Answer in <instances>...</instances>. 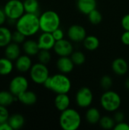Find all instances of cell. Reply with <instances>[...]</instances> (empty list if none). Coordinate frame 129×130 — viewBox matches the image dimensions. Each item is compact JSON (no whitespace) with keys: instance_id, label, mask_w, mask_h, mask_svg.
Segmentation results:
<instances>
[{"instance_id":"1","label":"cell","mask_w":129,"mask_h":130,"mask_svg":"<svg viewBox=\"0 0 129 130\" xmlns=\"http://www.w3.org/2000/svg\"><path fill=\"white\" fill-rule=\"evenodd\" d=\"M14 26L16 30L23 34L26 37H32L40 30L39 15L25 12L17 20Z\"/></svg>"},{"instance_id":"2","label":"cell","mask_w":129,"mask_h":130,"mask_svg":"<svg viewBox=\"0 0 129 130\" xmlns=\"http://www.w3.org/2000/svg\"><path fill=\"white\" fill-rule=\"evenodd\" d=\"M43 85L56 94H68L71 88V80L63 73L49 76L45 81Z\"/></svg>"},{"instance_id":"3","label":"cell","mask_w":129,"mask_h":130,"mask_svg":"<svg viewBox=\"0 0 129 130\" xmlns=\"http://www.w3.org/2000/svg\"><path fill=\"white\" fill-rule=\"evenodd\" d=\"M81 123V117L76 110L68 108L62 111L59 117V125L63 130H77Z\"/></svg>"},{"instance_id":"4","label":"cell","mask_w":129,"mask_h":130,"mask_svg":"<svg viewBox=\"0 0 129 130\" xmlns=\"http://www.w3.org/2000/svg\"><path fill=\"white\" fill-rule=\"evenodd\" d=\"M40 27L43 32L52 33L55 30L60 27V17L54 11L48 10L42 13L39 16Z\"/></svg>"},{"instance_id":"5","label":"cell","mask_w":129,"mask_h":130,"mask_svg":"<svg viewBox=\"0 0 129 130\" xmlns=\"http://www.w3.org/2000/svg\"><path fill=\"white\" fill-rule=\"evenodd\" d=\"M121 104L122 99L120 95L114 91L107 90L100 98L101 107L108 112H116L120 107Z\"/></svg>"},{"instance_id":"6","label":"cell","mask_w":129,"mask_h":130,"mask_svg":"<svg viewBox=\"0 0 129 130\" xmlns=\"http://www.w3.org/2000/svg\"><path fill=\"white\" fill-rule=\"evenodd\" d=\"M3 10L7 17V20L15 23L25 13L24 3L21 0H7L3 7Z\"/></svg>"},{"instance_id":"7","label":"cell","mask_w":129,"mask_h":130,"mask_svg":"<svg viewBox=\"0 0 129 130\" xmlns=\"http://www.w3.org/2000/svg\"><path fill=\"white\" fill-rule=\"evenodd\" d=\"M30 77L35 84L43 85L45 81L49 77V72L46 65L40 62L33 64L30 70Z\"/></svg>"},{"instance_id":"8","label":"cell","mask_w":129,"mask_h":130,"mask_svg":"<svg viewBox=\"0 0 129 130\" xmlns=\"http://www.w3.org/2000/svg\"><path fill=\"white\" fill-rule=\"evenodd\" d=\"M29 82L27 78L23 75H16L13 77L8 85V90L16 97L28 90Z\"/></svg>"},{"instance_id":"9","label":"cell","mask_w":129,"mask_h":130,"mask_svg":"<svg viewBox=\"0 0 129 130\" xmlns=\"http://www.w3.org/2000/svg\"><path fill=\"white\" fill-rule=\"evenodd\" d=\"M94 100V95L92 91L87 87L81 88L75 96V101L77 105L81 108L89 107Z\"/></svg>"},{"instance_id":"10","label":"cell","mask_w":129,"mask_h":130,"mask_svg":"<svg viewBox=\"0 0 129 130\" xmlns=\"http://www.w3.org/2000/svg\"><path fill=\"white\" fill-rule=\"evenodd\" d=\"M53 50L59 56H69L74 52V48L71 43L64 38L56 42Z\"/></svg>"},{"instance_id":"11","label":"cell","mask_w":129,"mask_h":130,"mask_svg":"<svg viewBox=\"0 0 129 130\" xmlns=\"http://www.w3.org/2000/svg\"><path fill=\"white\" fill-rule=\"evenodd\" d=\"M68 37L71 41L81 42L87 37V31L83 26L73 24L68 30Z\"/></svg>"},{"instance_id":"12","label":"cell","mask_w":129,"mask_h":130,"mask_svg":"<svg viewBox=\"0 0 129 130\" xmlns=\"http://www.w3.org/2000/svg\"><path fill=\"white\" fill-rule=\"evenodd\" d=\"M32 59L30 56L27 54L21 55L16 60L14 63L15 69L17 71L21 73H25L30 72L32 67Z\"/></svg>"},{"instance_id":"13","label":"cell","mask_w":129,"mask_h":130,"mask_svg":"<svg viewBox=\"0 0 129 130\" xmlns=\"http://www.w3.org/2000/svg\"><path fill=\"white\" fill-rule=\"evenodd\" d=\"M56 42V41L53 37L52 33H48V32H43L40 35L37 40L40 49L47 50H50L53 49Z\"/></svg>"},{"instance_id":"14","label":"cell","mask_w":129,"mask_h":130,"mask_svg":"<svg viewBox=\"0 0 129 130\" xmlns=\"http://www.w3.org/2000/svg\"><path fill=\"white\" fill-rule=\"evenodd\" d=\"M56 66L59 71L63 74H68L72 72L74 69L75 64L71 60V57L68 56H60L57 60Z\"/></svg>"},{"instance_id":"15","label":"cell","mask_w":129,"mask_h":130,"mask_svg":"<svg viewBox=\"0 0 129 130\" xmlns=\"http://www.w3.org/2000/svg\"><path fill=\"white\" fill-rule=\"evenodd\" d=\"M21 49L20 47V44H17L16 43L11 42L8 45H7L5 47V56L12 61H15L21 55Z\"/></svg>"},{"instance_id":"16","label":"cell","mask_w":129,"mask_h":130,"mask_svg":"<svg viewBox=\"0 0 129 130\" xmlns=\"http://www.w3.org/2000/svg\"><path fill=\"white\" fill-rule=\"evenodd\" d=\"M22 50L25 54L30 56H37L39 51L40 50L37 41L33 40H26L22 43Z\"/></svg>"},{"instance_id":"17","label":"cell","mask_w":129,"mask_h":130,"mask_svg":"<svg viewBox=\"0 0 129 130\" xmlns=\"http://www.w3.org/2000/svg\"><path fill=\"white\" fill-rule=\"evenodd\" d=\"M112 69L115 74L118 75H124L128 72V62L122 58L116 59L112 63Z\"/></svg>"},{"instance_id":"18","label":"cell","mask_w":129,"mask_h":130,"mask_svg":"<svg viewBox=\"0 0 129 130\" xmlns=\"http://www.w3.org/2000/svg\"><path fill=\"white\" fill-rule=\"evenodd\" d=\"M17 98V101L20 103L27 106L33 105L37 101V96L36 93L29 90L24 91L23 93L19 94Z\"/></svg>"},{"instance_id":"19","label":"cell","mask_w":129,"mask_h":130,"mask_svg":"<svg viewBox=\"0 0 129 130\" xmlns=\"http://www.w3.org/2000/svg\"><path fill=\"white\" fill-rule=\"evenodd\" d=\"M78 9L84 14H88L90 11L96 9L97 0H78Z\"/></svg>"},{"instance_id":"20","label":"cell","mask_w":129,"mask_h":130,"mask_svg":"<svg viewBox=\"0 0 129 130\" xmlns=\"http://www.w3.org/2000/svg\"><path fill=\"white\" fill-rule=\"evenodd\" d=\"M54 103L56 109L62 112L69 108L71 101L67 94H57L55 98Z\"/></svg>"},{"instance_id":"21","label":"cell","mask_w":129,"mask_h":130,"mask_svg":"<svg viewBox=\"0 0 129 130\" xmlns=\"http://www.w3.org/2000/svg\"><path fill=\"white\" fill-rule=\"evenodd\" d=\"M12 42L11 30L4 25L0 26V48H5Z\"/></svg>"},{"instance_id":"22","label":"cell","mask_w":129,"mask_h":130,"mask_svg":"<svg viewBox=\"0 0 129 130\" xmlns=\"http://www.w3.org/2000/svg\"><path fill=\"white\" fill-rule=\"evenodd\" d=\"M14 69L13 61L7 57L0 58V75L7 76L10 75Z\"/></svg>"},{"instance_id":"23","label":"cell","mask_w":129,"mask_h":130,"mask_svg":"<svg viewBox=\"0 0 129 130\" xmlns=\"http://www.w3.org/2000/svg\"><path fill=\"white\" fill-rule=\"evenodd\" d=\"M9 125L11 126L12 130H17L21 129L25 123L24 117L19 113H14L11 115L8 120Z\"/></svg>"},{"instance_id":"24","label":"cell","mask_w":129,"mask_h":130,"mask_svg":"<svg viewBox=\"0 0 129 130\" xmlns=\"http://www.w3.org/2000/svg\"><path fill=\"white\" fill-rule=\"evenodd\" d=\"M16 101H17V98L14 96L9 90L0 91V105L8 107Z\"/></svg>"},{"instance_id":"25","label":"cell","mask_w":129,"mask_h":130,"mask_svg":"<svg viewBox=\"0 0 129 130\" xmlns=\"http://www.w3.org/2000/svg\"><path fill=\"white\" fill-rule=\"evenodd\" d=\"M85 117H86L87 121L90 124L94 125L100 122L101 115H100V113L98 109H97L95 107H90L86 112Z\"/></svg>"},{"instance_id":"26","label":"cell","mask_w":129,"mask_h":130,"mask_svg":"<svg viewBox=\"0 0 129 130\" xmlns=\"http://www.w3.org/2000/svg\"><path fill=\"white\" fill-rule=\"evenodd\" d=\"M84 46L86 50L89 51L96 50L100 46V40L99 39L94 35L87 36L83 41Z\"/></svg>"},{"instance_id":"27","label":"cell","mask_w":129,"mask_h":130,"mask_svg":"<svg viewBox=\"0 0 129 130\" xmlns=\"http://www.w3.org/2000/svg\"><path fill=\"white\" fill-rule=\"evenodd\" d=\"M24 7L25 12L31 14H39L40 4L38 0H24Z\"/></svg>"},{"instance_id":"28","label":"cell","mask_w":129,"mask_h":130,"mask_svg":"<svg viewBox=\"0 0 129 130\" xmlns=\"http://www.w3.org/2000/svg\"><path fill=\"white\" fill-rule=\"evenodd\" d=\"M99 123H100V126L104 129H114V127L116 126V122H115L114 119L109 116L101 117Z\"/></svg>"},{"instance_id":"29","label":"cell","mask_w":129,"mask_h":130,"mask_svg":"<svg viewBox=\"0 0 129 130\" xmlns=\"http://www.w3.org/2000/svg\"><path fill=\"white\" fill-rule=\"evenodd\" d=\"M37 59L40 62L47 65L52 59L51 53L49 50H40L37 54Z\"/></svg>"},{"instance_id":"30","label":"cell","mask_w":129,"mask_h":130,"mask_svg":"<svg viewBox=\"0 0 129 130\" xmlns=\"http://www.w3.org/2000/svg\"><path fill=\"white\" fill-rule=\"evenodd\" d=\"M71 59L73 61L74 64L76 66H81L84 63L86 60L85 55L80 51L73 52L71 55Z\"/></svg>"},{"instance_id":"31","label":"cell","mask_w":129,"mask_h":130,"mask_svg":"<svg viewBox=\"0 0 129 130\" xmlns=\"http://www.w3.org/2000/svg\"><path fill=\"white\" fill-rule=\"evenodd\" d=\"M87 15H88V20H89V21L91 24H100L102 21V19H103L102 14L97 9L93 10Z\"/></svg>"},{"instance_id":"32","label":"cell","mask_w":129,"mask_h":130,"mask_svg":"<svg viewBox=\"0 0 129 130\" xmlns=\"http://www.w3.org/2000/svg\"><path fill=\"white\" fill-rule=\"evenodd\" d=\"M25 40L26 37L20 31L15 30L14 32H12V42L16 43L17 44H22Z\"/></svg>"},{"instance_id":"33","label":"cell","mask_w":129,"mask_h":130,"mask_svg":"<svg viewBox=\"0 0 129 130\" xmlns=\"http://www.w3.org/2000/svg\"><path fill=\"white\" fill-rule=\"evenodd\" d=\"M100 85L102 88L104 90H109V88L113 85V79L109 75H104L102 77L100 80Z\"/></svg>"},{"instance_id":"34","label":"cell","mask_w":129,"mask_h":130,"mask_svg":"<svg viewBox=\"0 0 129 130\" xmlns=\"http://www.w3.org/2000/svg\"><path fill=\"white\" fill-rule=\"evenodd\" d=\"M9 112L7 109V107L0 105V123L7 122L9 118Z\"/></svg>"},{"instance_id":"35","label":"cell","mask_w":129,"mask_h":130,"mask_svg":"<svg viewBox=\"0 0 129 130\" xmlns=\"http://www.w3.org/2000/svg\"><path fill=\"white\" fill-rule=\"evenodd\" d=\"M53 37L55 38L56 41H58V40H60L64 38V31L60 29L59 27L57 28L56 30H55L52 33Z\"/></svg>"},{"instance_id":"36","label":"cell","mask_w":129,"mask_h":130,"mask_svg":"<svg viewBox=\"0 0 129 130\" xmlns=\"http://www.w3.org/2000/svg\"><path fill=\"white\" fill-rule=\"evenodd\" d=\"M113 119H114V120H115V122L116 123H120V122H123L124 120H125V114H124V113L122 111L116 110L115 114H114Z\"/></svg>"},{"instance_id":"37","label":"cell","mask_w":129,"mask_h":130,"mask_svg":"<svg viewBox=\"0 0 129 130\" xmlns=\"http://www.w3.org/2000/svg\"><path fill=\"white\" fill-rule=\"evenodd\" d=\"M121 24L125 30H129V14L123 16L121 21Z\"/></svg>"},{"instance_id":"38","label":"cell","mask_w":129,"mask_h":130,"mask_svg":"<svg viewBox=\"0 0 129 130\" xmlns=\"http://www.w3.org/2000/svg\"><path fill=\"white\" fill-rule=\"evenodd\" d=\"M115 130H129V124L123 122H120L116 124L115 127H114Z\"/></svg>"},{"instance_id":"39","label":"cell","mask_w":129,"mask_h":130,"mask_svg":"<svg viewBox=\"0 0 129 130\" xmlns=\"http://www.w3.org/2000/svg\"><path fill=\"white\" fill-rule=\"evenodd\" d=\"M121 40L123 44L129 46V30H125V32L122 34Z\"/></svg>"},{"instance_id":"40","label":"cell","mask_w":129,"mask_h":130,"mask_svg":"<svg viewBox=\"0 0 129 130\" xmlns=\"http://www.w3.org/2000/svg\"><path fill=\"white\" fill-rule=\"evenodd\" d=\"M7 21V17L5 14L3 8H0V26L4 25V24Z\"/></svg>"},{"instance_id":"41","label":"cell","mask_w":129,"mask_h":130,"mask_svg":"<svg viewBox=\"0 0 129 130\" xmlns=\"http://www.w3.org/2000/svg\"><path fill=\"white\" fill-rule=\"evenodd\" d=\"M0 130H12L8 122H4L0 123Z\"/></svg>"},{"instance_id":"42","label":"cell","mask_w":129,"mask_h":130,"mask_svg":"<svg viewBox=\"0 0 129 130\" xmlns=\"http://www.w3.org/2000/svg\"><path fill=\"white\" fill-rule=\"evenodd\" d=\"M125 88L129 90V78H128L126 80H125Z\"/></svg>"}]
</instances>
